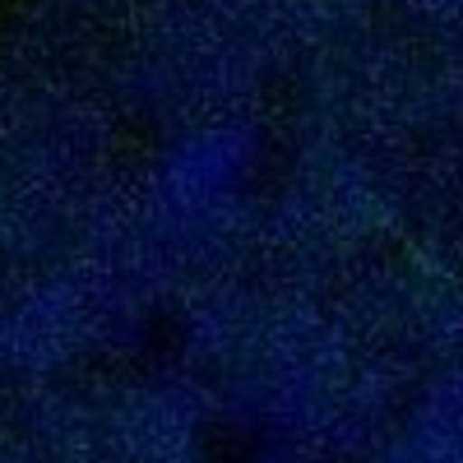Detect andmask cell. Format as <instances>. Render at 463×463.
<instances>
[{
	"mask_svg": "<svg viewBox=\"0 0 463 463\" xmlns=\"http://www.w3.org/2000/svg\"><path fill=\"white\" fill-rule=\"evenodd\" d=\"M0 463H463V0H24Z\"/></svg>",
	"mask_w": 463,
	"mask_h": 463,
	"instance_id": "6da1fadb",
	"label": "cell"
}]
</instances>
